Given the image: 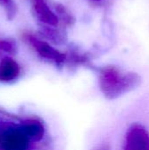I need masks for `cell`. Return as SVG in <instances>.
I'll use <instances>...</instances> for the list:
<instances>
[{"instance_id":"obj_1","label":"cell","mask_w":149,"mask_h":150,"mask_svg":"<svg viewBox=\"0 0 149 150\" xmlns=\"http://www.w3.org/2000/svg\"><path fill=\"white\" fill-rule=\"evenodd\" d=\"M137 79L128 74H121L114 68H105L100 73L99 87L108 99H115L130 91L136 85Z\"/></svg>"},{"instance_id":"obj_2","label":"cell","mask_w":149,"mask_h":150,"mask_svg":"<svg viewBox=\"0 0 149 150\" xmlns=\"http://www.w3.org/2000/svg\"><path fill=\"white\" fill-rule=\"evenodd\" d=\"M22 38L42 59L55 63L56 65H61L65 62L67 55L54 47L50 42L41 40L30 32L23 33Z\"/></svg>"},{"instance_id":"obj_3","label":"cell","mask_w":149,"mask_h":150,"mask_svg":"<svg viewBox=\"0 0 149 150\" xmlns=\"http://www.w3.org/2000/svg\"><path fill=\"white\" fill-rule=\"evenodd\" d=\"M122 150H149V128L141 121H133L126 128Z\"/></svg>"},{"instance_id":"obj_4","label":"cell","mask_w":149,"mask_h":150,"mask_svg":"<svg viewBox=\"0 0 149 150\" xmlns=\"http://www.w3.org/2000/svg\"><path fill=\"white\" fill-rule=\"evenodd\" d=\"M31 139L23 127L0 132V150H27Z\"/></svg>"},{"instance_id":"obj_5","label":"cell","mask_w":149,"mask_h":150,"mask_svg":"<svg viewBox=\"0 0 149 150\" xmlns=\"http://www.w3.org/2000/svg\"><path fill=\"white\" fill-rule=\"evenodd\" d=\"M32 11L40 25L47 26H58L59 19L47 0H30Z\"/></svg>"},{"instance_id":"obj_6","label":"cell","mask_w":149,"mask_h":150,"mask_svg":"<svg viewBox=\"0 0 149 150\" xmlns=\"http://www.w3.org/2000/svg\"><path fill=\"white\" fill-rule=\"evenodd\" d=\"M19 75L20 67L18 63L10 56L3 57L0 62V82H14Z\"/></svg>"},{"instance_id":"obj_7","label":"cell","mask_w":149,"mask_h":150,"mask_svg":"<svg viewBox=\"0 0 149 150\" xmlns=\"http://www.w3.org/2000/svg\"><path fill=\"white\" fill-rule=\"evenodd\" d=\"M40 33L48 42L62 45L67 41L66 32L58 26H47L40 25Z\"/></svg>"},{"instance_id":"obj_8","label":"cell","mask_w":149,"mask_h":150,"mask_svg":"<svg viewBox=\"0 0 149 150\" xmlns=\"http://www.w3.org/2000/svg\"><path fill=\"white\" fill-rule=\"evenodd\" d=\"M23 128L31 140L40 141L44 134L43 126L36 120H29L24 124Z\"/></svg>"},{"instance_id":"obj_9","label":"cell","mask_w":149,"mask_h":150,"mask_svg":"<svg viewBox=\"0 0 149 150\" xmlns=\"http://www.w3.org/2000/svg\"><path fill=\"white\" fill-rule=\"evenodd\" d=\"M54 12L59 19V23H61L65 26H70L75 22V18L65 5L56 4L54 6Z\"/></svg>"},{"instance_id":"obj_10","label":"cell","mask_w":149,"mask_h":150,"mask_svg":"<svg viewBox=\"0 0 149 150\" xmlns=\"http://www.w3.org/2000/svg\"><path fill=\"white\" fill-rule=\"evenodd\" d=\"M17 45L14 40L11 39H0V55L6 54V56L12 55L17 52Z\"/></svg>"},{"instance_id":"obj_11","label":"cell","mask_w":149,"mask_h":150,"mask_svg":"<svg viewBox=\"0 0 149 150\" xmlns=\"http://www.w3.org/2000/svg\"><path fill=\"white\" fill-rule=\"evenodd\" d=\"M0 6L4 9L6 18L9 20H12L16 17L18 7L14 0H0Z\"/></svg>"},{"instance_id":"obj_12","label":"cell","mask_w":149,"mask_h":150,"mask_svg":"<svg viewBox=\"0 0 149 150\" xmlns=\"http://www.w3.org/2000/svg\"><path fill=\"white\" fill-rule=\"evenodd\" d=\"M93 150H112V149H111L109 144H103V145H100V146L97 147L95 149Z\"/></svg>"},{"instance_id":"obj_13","label":"cell","mask_w":149,"mask_h":150,"mask_svg":"<svg viewBox=\"0 0 149 150\" xmlns=\"http://www.w3.org/2000/svg\"><path fill=\"white\" fill-rule=\"evenodd\" d=\"M92 1H98V0H92Z\"/></svg>"}]
</instances>
